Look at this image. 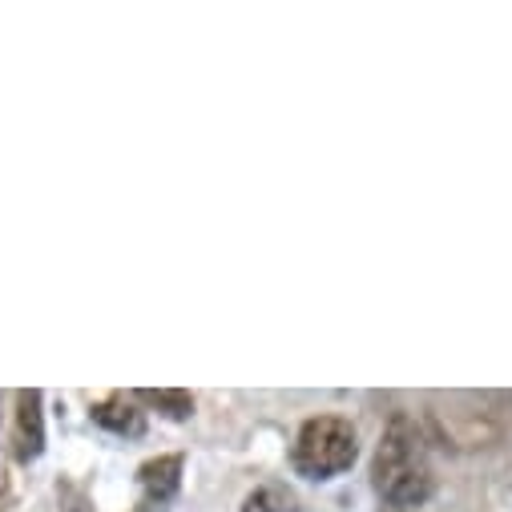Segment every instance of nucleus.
<instances>
[{
	"instance_id": "8",
	"label": "nucleus",
	"mask_w": 512,
	"mask_h": 512,
	"mask_svg": "<svg viewBox=\"0 0 512 512\" xmlns=\"http://www.w3.org/2000/svg\"><path fill=\"white\" fill-rule=\"evenodd\" d=\"M57 492H61V500H65V512H85V496H81V488L61 484Z\"/></svg>"
},
{
	"instance_id": "1",
	"label": "nucleus",
	"mask_w": 512,
	"mask_h": 512,
	"mask_svg": "<svg viewBox=\"0 0 512 512\" xmlns=\"http://www.w3.org/2000/svg\"><path fill=\"white\" fill-rule=\"evenodd\" d=\"M371 476H375V492L396 508H420L432 496V468L416 436V424L408 416H396L388 432H383Z\"/></svg>"
},
{
	"instance_id": "3",
	"label": "nucleus",
	"mask_w": 512,
	"mask_h": 512,
	"mask_svg": "<svg viewBox=\"0 0 512 512\" xmlns=\"http://www.w3.org/2000/svg\"><path fill=\"white\" fill-rule=\"evenodd\" d=\"M13 452L21 464L37 460L45 452V412H41V392L29 388L17 396V424H13Z\"/></svg>"
},
{
	"instance_id": "6",
	"label": "nucleus",
	"mask_w": 512,
	"mask_h": 512,
	"mask_svg": "<svg viewBox=\"0 0 512 512\" xmlns=\"http://www.w3.org/2000/svg\"><path fill=\"white\" fill-rule=\"evenodd\" d=\"M138 396L146 404H154L162 416H170V420H190L194 416V396L190 392H178V388H146Z\"/></svg>"
},
{
	"instance_id": "4",
	"label": "nucleus",
	"mask_w": 512,
	"mask_h": 512,
	"mask_svg": "<svg viewBox=\"0 0 512 512\" xmlns=\"http://www.w3.org/2000/svg\"><path fill=\"white\" fill-rule=\"evenodd\" d=\"M138 484H142V508L146 512H166V504L174 500V492L182 484V460L178 456L146 460L138 468Z\"/></svg>"
},
{
	"instance_id": "2",
	"label": "nucleus",
	"mask_w": 512,
	"mask_h": 512,
	"mask_svg": "<svg viewBox=\"0 0 512 512\" xmlns=\"http://www.w3.org/2000/svg\"><path fill=\"white\" fill-rule=\"evenodd\" d=\"M359 456L355 444V428L343 416H315L299 428L295 448H291V464L299 476L307 480H331L339 472H347Z\"/></svg>"
},
{
	"instance_id": "7",
	"label": "nucleus",
	"mask_w": 512,
	"mask_h": 512,
	"mask_svg": "<svg viewBox=\"0 0 512 512\" xmlns=\"http://www.w3.org/2000/svg\"><path fill=\"white\" fill-rule=\"evenodd\" d=\"M242 512H295V500L279 488H259L242 500Z\"/></svg>"
},
{
	"instance_id": "5",
	"label": "nucleus",
	"mask_w": 512,
	"mask_h": 512,
	"mask_svg": "<svg viewBox=\"0 0 512 512\" xmlns=\"http://www.w3.org/2000/svg\"><path fill=\"white\" fill-rule=\"evenodd\" d=\"M93 420H97L101 428L117 432V436H142V432H146V416H142L130 400H125V396H113V400L97 404V408H93Z\"/></svg>"
}]
</instances>
